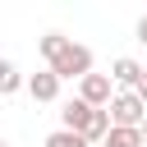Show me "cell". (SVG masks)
Here are the masks:
<instances>
[{"mask_svg":"<svg viewBox=\"0 0 147 147\" xmlns=\"http://www.w3.org/2000/svg\"><path fill=\"white\" fill-rule=\"evenodd\" d=\"M78 96H83L87 106H96V110H110V101H115V78H106V74H87V78L78 83Z\"/></svg>","mask_w":147,"mask_h":147,"instance_id":"obj_3","label":"cell"},{"mask_svg":"<svg viewBox=\"0 0 147 147\" xmlns=\"http://www.w3.org/2000/svg\"><path fill=\"white\" fill-rule=\"evenodd\" d=\"M28 92H32V101H55V96H60V78H55L51 69H41V74L28 78Z\"/></svg>","mask_w":147,"mask_h":147,"instance_id":"obj_6","label":"cell"},{"mask_svg":"<svg viewBox=\"0 0 147 147\" xmlns=\"http://www.w3.org/2000/svg\"><path fill=\"white\" fill-rule=\"evenodd\" d=\"M110 124L115 129H142L147 124V101L138 92H115L110 101Z\"/></svg>","mask_w":147,"mask_h":147,"instance_id":"obj_2","label":"cell"},{"mask_svg":"<svg viewBox=\"0 0 147 147\" xmlns=\"http://www.w3.org/2000/svg\"><path fill=\"white\" fill-rule=\"evenodd\" d=\"M133 92H138V96H142V101H147V74H142V78H138V87H133Z\"/></svg>","mask_w":147,"mask_h":147,"instance_id":"obj_12","label":"cell"},{"mask_svg":"<svg viewBox=\"0 0 147 147\" xmlns=\"http://www.w3.org/2000/svg\"><path fill=\"white\" fill-rule=\"evenodd\" d=\"M64 46H69V37H64V32H46V37H37V51L46 55V64H51V60H55Z\"/></svg>","mask_w":147,"mask_h":147,"instance_id":"obj_8","label":"cell"},{"mask_svg":"<svg viewBox=\"0 0 147 147\" xmlns=\"http://www.w3.org/2000/svg\"><path fill=\"white\" fill-rule=\"evenodd\" d=\"M92 115H96V106H87L83 96H78V101H69V106L60 110V119H64V129H69V133H87Z\"/></svg>","mask_w":147,"mask_h":147,"instance_id":"obj_4","label":"cell"},{"mask_svg":"<svg viewBox=\"0 0 147 147\" xmlns=\"http://www.w3.org/2000/svg\"><path fill=\"white\" fill-rule=\"evenodd\" d=\"M142 74H147V69H142V64H138V60H133V55H119V60H115V64H110V78H115V83H119V87H124V92H133V87H138V78H142Z\"/></svg>","mask_w":147,"mask_h":147,"instance_id":"obj_5","label":"cell"},{"mask_svg":"<svg viewBox=\"0 0 147 147\" xmlns=\"http://www.w3.org/2000/svg\"><path fill=\"white\" fill-rule=\"evenodd\" d=\"M41 147H92V142H87L83 133H69V129H55V133H51V138H46Z\"/></svg>","mask_w":147,"mask_h":147,"instance_id":"obj_10","label":"cell"},{"mask_svg":"<svg viewBox=\"0 0 147 147\" xmlns=\"http://www.w3.org/2000/svg\"><path fill=\"white\" fill-rule=\"evenodd\" d=\"M18 87H23V78H18V64L0 60V96H14Z\"/></svg>","mask_w":147,"mask_h":147,"instance_id":"obj_9","label":"cell"},{"mask_svg":"<svg viewBox=\"0 0 147 147\" xmlns=\"http://www.w3.org/2000/svg\"><path fill=\"white\" fill-rule=\"evenodd\" d=\"M101 147H147V142H142V129H110Z\"/></svg>","mask_w":147,"mask_h":147,"instance_id":"obj_7","label":"cell"},{"mask_svg":"<svg viewBox=\"0 0 147 147\" xmlns=\"http://www.w3.org/2000/svg\"><path fill=\"white\" fill-rule=\"evenodd\" d=\"M46 69H51L60 83H64V78H78V83H83V78L92 74V51H87V46H78V41H69V46L46 64Z\"/></svg>","mask_w":147,"mask_h":147,"instance_id":"obj_1","label":"cell"},{"mask_svg":"<svg viewBox=\"0 0 147 147\" xmlns=\"http://www.w3.org/2000/svg\"><path fill=\"white\" fill-rule=\"evenodd\" d=\"M133 32H138V41H142V46H147V14H142V18H138V28H133Z\"/></svg>","mask_w":147,"mask_h":147,"instance_id":"obj_11","label":"cell"},{"mask_svg":"<svg viewBox=\"0 0 147 147\" xmlns=\"http://www.w3.org/2000/svg\"><path fill=\"white\" fill-rule=\"evenodd\" d=\"M142 142H147V124H142Z\"/></svg>","mask_w":147,"mask_h":147,"instance_id":"obj_13","label":"cell"}]
</instances>
